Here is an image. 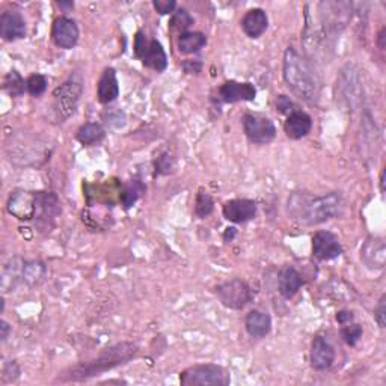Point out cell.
<instances>
[{
	"label": "cell",
	"mask_w": 386,
	"mask_h": 386,
	"mask_svg": "<svg viewBox=\"0 0 386 386\" xmlns=\"http://www.w3.org/2000/svg\"><path fill=\"white\" fill-rule=\"evenodd\" d=\"M344 209L343 196L332 192L314 196L306 192L291 193L287 201V213L291 219L302 225H318L336 218Z\"/></svg>",
	"instance_id": "cell-1"
},
{
	"label": "cell",
	"mask_w": 386,
	"mask_h": 386,
	"mask_svg": "<svg viewBox=\"0 0 386 386\" xmlns=\"http://www.w3.org/2000/svg\"><path fill=\"white\" fill-rule=\"evenodd\" d=\"M284 80L296 97L306 103H316L320 97V82L309 61L293 47L284 54Z\"/></svg>",
	"instance_id": "cell-2"
},
{
	"label": "cell",
	"mask_w": 386,
	"mask_h": 386,
	"mask_svg": "<svg viewBox=\"0 0 386 386\" xmlns=\"http://www.w3.org/2000/svg\"><path fill=\"white\" fill-rule=\"evenodd\" d=\"M138 346L133 343H119L106 348L96 359L89 362L74 365L67 371H64L58 380L59 382H79L98 376L107 370L115 369L122 364H127L138 355Z\"/></svg>",
	"instance_id": "cell-3"
},
{
	"label": "cell",
	"mask_w": 386,
	"mask_h": 386,
	"mask_svg": "<svg viewBox=\"0 0 386 386\" xmlns=\"http://www.w3.org/2000/svg\"><path fill=\"white\" fill-rule=\"evenodd\" d=\"M230 380L228 371L223 366L214 364L191 366L180 376L183 386H227Z\"/></svg>",
	"instance_id": "cell-4"
},
{
	"label": "cell",
	"mask_w": 386,
	"mask_h": 386,
	"mask_svg": "<svg viewBox=\"0 0 386 386\" xmlns=\"http://www.w3.org/2000/svg\"><path fill=\"white\" fill-rule=\"evenodd\" d=\"M135 53L148 68L165 71L168 67V56L163 50V45L157 40H148L142 32L136 34Z\"/></svg>",
	"instance_id": "cell-5"
},
{
	"label": "cell",
	"mask_w": 386,
	"mask_h": 386,
	"mask_svg": "<svg viewBox=\"0 0 386 386\" xmlns=\"http://www.w3.org/2000/svg\"><path fill=\"white\" fill-rule=\"evenodd\" d=\"M83 92V84L77 80H68L53 92L54 110L61 119H68L79 105V100Z\"/></svg>",
	"instance_id": "cell-6"
},
{
	"label": "cell",
	"mask_w": 386,
	"mask_h": 386,
	"mask_svg": "<svg viewBox=\"0 0 386 386\" xmlns=\"http://www.w3.org/2000/svg\"><path fill=\"white\" fill-rule=\"evenodd\" d=\"M214 293L221 300V304L230 309H242L246 306L252 299L249 285L244 281L237 278L218 285L214 290Z\"/></svg>",
	"instance_id": "cell-7"
},
{
	"label": "cell",
	"mask_w": 386,
	"mask_h": 386,
	"mask_svg": "<svg viewBox=\"0 0 386 386\" xmlns=\"http://www.w3.org/2000/svg\"><path fill=\"white\" fill-rule=\"evenodd\" d=\"M243 130L251 142L257 145L270 144L276 136V127L267 117L248 114L243 117Z\"/></svg>",
	"instance_id": "cell-8"
},
{
	"label": "cell",
	"mask_w": 386,
	"mask_h": 386,
	"mask_svg": "<svg viewBox=\"0 0 386 386\" xmlns=\"http://www.w3.org/2000/svg\"><path fill=\"white\" fill-rule=\"evenodd\" d=\"M38 207V193L18 191L11 195L8 201L9 214L15 216L20 221H31L36 216Z\"/></svg>",
	"instance_id": "cell-9"
},
{
	"label": "cell",
	"mask_w": 386,
	"mask_h": 386,
	"mask_svg": "<svg viewBox=\"0 0 386 386\" xmlns=\"http://www.w3.org/2000/svg\"><path fill=\"white\" fill-rule=\"evenodd\" d=\"M52 38L59 49L70 50L79 41V27L68 17L56 18L52 27Z\"/></svg>",
	"instance_id": "cell-10"
},
{
	"label": "cell",
	"mask_w": 386,
	"mask_h": 386,
	"mask_svg": "<svg viewBox=\"0 0 386 386\" xmlns=\"http://www.w3.org/2000/svg\"><path fill=\"white\" fill-rule=\"evenodd\" d=\"M313 253L320 261H329L341 255L343 246L335 234L329 231H318L313 237Z\"/></svg>",
	"instance_id": "cell-11"
},
{
	"label": "cell",
	"mask_w": 386,
	"mask_h": 386,
	"mask_svg": "<svg viewBox=\"0 0 386 386\" xmlns=\"http://www.w3.org/2000/svg\"><path fill=\"white\" fill-rule=\"evenodd\" d=\"M335 361V350L323 336H316L313 346H311L309 362L311 366L317 371H323L331 369Z\"/></svg>",
	"instance_id": "cell-12"
},
{
	"label": "cell",
	"mask_w": 386,
	"mask_h": 386,
	"mask_svg": "<svg viewBox=\"0 0 386 386\" xmlns=\"http://www.w3.org/2000/svg\"><path fill=\"white\" fill-rule=\"evenodd\" d=\"M257 204L251 200H232L223 204V216L230 222L244 223L255 218Z\"/></svg>",
	"instance_id": "cell-13"
},
{
	"label": "cell",
	"mask_w": 386,
	"mask_h": 386,
	"mask_svg": "<svg viewBox=\"0 0 386 386\" xmlns=\"http://www.w3.org/2000/svg\"><path fill=\"white\" fill-rule=\"evenodd\" d=\"M361 260L369 269H383L386 261V248L382 237L366 239L361 248Z\"/></svg>",
	"instance_id": "cell-14"
},
{
	"label": "cell",
	"mask_w": 386,
	"mask_h": 386,
	"mask_svg": "<svg viewBox=\"0 0 386 386\" xmlns=\"http://www.w3.org/2000/svg\"><path fill=\"white\" fill-rule=\"evenodd\" d=\"M221 97L225 103H237V101H253L257 96V91L252 83H240V82H225L219 89Z\"/></svg>",
	"instance_id": "cell-15"
},
{
	"label": "cell",
	"mask_w": 386,
	"mask_h": 386,
	"mask_svg": "<svg viewBox=\"0 0 386 386\" xmlns=\"http://www.w3.org/2000/svg\"><path fill=\"white\" fill-rule=\"evenodd\" d=\"M0 36L5 41H15L26 36V23L15 11H6L0 17Z\"/></svg>",
	"instance_id": "cell-16"
},
{
	"label": "cell",
	"mask_w": 386,
	"mask_h": 386,
	"mask_svg": "<svg viewBox=\"0 0 386 386\" xmlns=\"http://www.w3.org/2000/svg\"><path fill=\"white\" fill-rule=\"evenodd\" d=\"M269 18L261 8H253L242 18V29L249 38H260L267 31Z\"/></svg>",
	"instance_id": "cell-17"
},
{
	"label": "cell",
	"mask_w": 386,
	"mask_h": 386,
	"mask_svg": "<svg viewBox=\"0 0 386 386\" xmlns=\"http://www.w3.org/2000/svg\"><path fill=\"white\" fill-rule=\"evenodd\" d=\"M284 128L290 139H302L313 128V119L302 110H293L291 114H288Z\"/></svg>",
	"instance_id": "cell-18"
},
{
	"label": "cell",
	"mask_w": 386,
	"mask_h": 386,
	"mask_svg": "<svg viewBox=\"0 0 386 386\" xmlns=\"http://www.w3.org/2000/svg\"><path fill=\"white\" fill-rule=\"evenodd\" d=\"M119 96V84L117 79V73L114 68H106L103 71L97 84V97L101 105H107L117 100Z\"/></svg>",
	"instance_id": "cell-19"
},
{
	"label": "cell",
	"mask_w": 386,
	"mask_h": 386,
	"mask_svg": "<svg viewBox=\"0 0 386 386\" xmlns=\"http://www.w3.org/2000/svg\"><path fill=\"white\" fill-rule=\"evenodd\" d=\"M304 285L302 275L293 267V266H285L279 273V293L285 299H291L300 287Z\"/></svg>",
	"instance_id": "cell-20"
},
{
	"label": "cell",
	"mask_w": 386,
	"mask_h": 386,
	"mask_svg": "<svg viewBox=\"0 0 386 386\" xmlns=\"http://www.w3.org/2000/svg\"><path fill=\"white\" fill-rule=\"evenodd\" d=\"M246 331L253 338L266 336L272 329V318L269 314L253 309L246 316Z\"/></svg>",
	"instance_id": "cell-21"
},
{
	"label": "cell",
	"mask_w": 386,
	"mask_h": 386,
	"mask_svg": "<svg viewBox=\"0 0 386 386\" xmlns=\"http://www.w3.org/2000/svg\"><path fill=\"white\" fill-rule=\"evenodd\" d=\"M207 44V36L201 32H183L178 36V50L184 54H191L201 50Z\"/></svg>",
	"instance_id": "cell-22"
},
{
	"label": "cell",
	"mask_w": 386,
	"mask_h": 386,
	"mask_svg": "<svg viewBox=\"0 0 386 386\" xmlns=\"http://www.w3.org/2000/svg\"><path fill=\"white\" fill-rule=\"evenodd\" d=\"M105 128L96 122H88L79 128L77 131V140L83 145H94L101 142L105 139Z\"/></svg>",
	"instance_id": "cell-23"
},
{
	"label": "cell",
	"mask_w": 386,
	"mask_h": 386,
	"mask_svg": "<svg viewBox=\"0 0 386 386\" xmlns=\"http://www.w3.org/2000/svg\"><path fill=\"white\" fill-rule=\"evenodd\" d=\"M144 193H145V186L139 180H131L130 183H127L124 187H122L119 195L121 204L124 205L126 209H130V207H133V204H136V201Z\"/></svg>",
	"instance_id": "cell-24"
},
{
	"label": "cell",
	"mask_w": 386,
	"mask_h": 386,
	"mask_svg": "<svg viewBox=\"0 0 386 386\" xmlns=\"http://www.w3.org/2000/svg\"><path fill=\"white\" fill-rule=\"evenodd\" d=\"M44 273H45V267L43 262H38V261L26 262L23 267V278L32 285L38 284V282L44 278Z\"/></svg>",
	"instance_id": "cell-25"
},
{
	"label": "cell",
	"mask_w": 386,
	"mask_h": 386,
	"mask_svg": "<svg viewBox=\"0 0 386 386\" xmlns=\"http://www.w3.org/2000/svg\"><path fill=\"white\" fill-rule=\"evenodd\" d=\"M214 209V202L211 196L207 192H200L196 196V204H195V213L200 219H205L207 216H210Z\"/></svg>",
	"instance_id": "cell-26"
},
{
	"label": "cell",
	"mask_w": 386,
	"mask_h": 386,
	"mask_svg": "<svg viewBox=\"0 0 386 386\" xmlns=\"http://www.w3.org/2000/svg\"><path fill=\"white\" fill-rule=\"evenodd\" d=\"M5 89L11 94L13 97L22 96L24 92V80L20 77L17 71H11L5 79Z\"/></svg>",
	"instance_id": "cell-27"
},
{
	"label": "cell",
	"mask_w": 386,
	"mask_h": 386,
	"mask_svg": "<svg viewBox=\"0 0 386 386\" xmlns=\"http://www.w3.org/2000/svg\"><path fill=\"white\" fill-rule=\"evenodd\" d=\"M26 88L29 91L31 96L40 97L47 89V79L41 74H32V76L26 80Z\"/></svg>",
	"instance_id": "cell-28"
},
{
	"label": "cell",
	"mask_w": 386,
	"mask_h": 386,
	"mask_svg": "<svg viewBox=\"0 0 386 386\" xmlns=\"http://www.w3.org/2000/svg\"><path fill=\"white\" fill-rule=\"evenodd\" d=\"M341 335L348 346H356V343L359 341V338L362 336V327L359 325L352 323V322L347 325H343Z\"/></svg>",
	"instance_id": "cell-29"
},
{
	"label": "cell",
	"mask_w": 386,
	"mask_h": 386,
	"mask_svg": "<svg viewBox=\"0 0 386 386\" xmlns=\"http://www.w3.org/2000/svg\"><path fill=\"white\" fill-rule=\"evenodd\" d=\"M192 24H193V18L189 15V13L184 11V9H178L171 22V27L177 31H186L187 27Z\"/></svg>",
	"instance_id": "cell-30"
},
{
	"label": "cell",
	"mask_w": 386,
	"mask_h": 386,
	"mask_svg": "<svg viewBox=\"0 0 386 386\" xmlns=\"http://www.w3.org/2000/svg\"><path fill=\"white\" fill-rule=\"evenodd\" d=\"M153 6L160 15H166V14H171L174 11L177 3L174 2V0H154Z\"/></svg>",
	"instance_id": "cell-31"
},
{
	"label": "cell",
	"mask_w": 386,
	"mask_h": 386,
	"mask_svg": "<svg viewBox=\"0 0 386 386\" xmlns=\"http://www.w3.org/2000/svg\"><path fill=\"white\" fill-rule=\"evenodd\" d=\"M276 107L279 109L281 114H291L295 110V105L287 96H279L276 100Z\"/></svg>",
	"instance_id": "cell-32"
},
{
	"label": "cell",
	"mask_w": 386,
	"mask_h": 386,
	"mask_svg": "<svg viewBox=\"0 0 386 386\" xmlns=\"http://www.w3.org/2000/svg\"><path fill=\"white\" fill-rule=\"evenodd\" d=\"M385 316H386V306H385V296L379 300L378 308L374 309V317L378 320L380 327H385Z\"/></svg>",
	"instance_id": "cell-33"
},
{
	"label": "cell",
	"mask_w": 386,
	"mask_h": 386,
	"mask_svg": "<svg viewBox=\"0 0 386 386\" xmlns=\"http://www.w3.org/2000/svg\"><path fill=\"white\" fill-rule=\"evenodd\" d=\"M353 313H350V311H341V313L336 314V322L340 325H347L353 322Z\"/></svg>",
	"instance_id": "cell-34"
},
{
	"label": "cell",
	"mask_w": 386,
	"mask_h": 386,
	"mask_svg": "<svg viewBox=\"0 0 386 386\" xmlns=\"http://www.w3.org/2000/svg\"><path fill=\"white\" fill-rule=\"evenodd\" d=\"M0 329H2V335H0V338H2V341H5L9 331H11V327H9V325L5 322V320H2V322H0Z\"/></svg>",
	"instance_id": "cell-35"
},
{
	"label": "cell",
	"mask_w": 386,
	"mask_h": 386,
	"mask_svg": "<svg viewBox=\"0 0 386 386\" xmlns=\"http://www.w3.org/2000/svg\"><path fill=\"white\" fill-rule=\"evenodd\" d=\"M234 235H235V230L234 228H228V231L225 232V240H228V237H230V240H232Z\"/></svg>",
	"instance_id": "cell-36"
},
{
	"label": "cell",
	"mask_w": 386,
	"mask_h": 386,
	"mask_svg": "<svg viewBox=\"0 0 386 386\" xmlns=\"http://www.w3.org/2000/svg\"><path fill=\"white\" fill-rule=\"evenodd\" d=\"M383 40H385V27H383V29L380 31V34H379V43H380V49H383Z\"/></svg>",
	"instance_id": "cell-37"
},
{
	"label": "cell",
	"mask_w": 386,
	"mask_h": 386,
	"mask_svg": "<svg viewBox=\"0 0 386 386\" xmlns=\"http://www.w3.org/2000/svg\"><path fill=\"white\" fill-rule=\"evenodd\" d=\"M380 184H382V192L385 191V171H382V175H380Z\"/></svg>",
	"instance_id": "cell-38"
}]
</instances>
